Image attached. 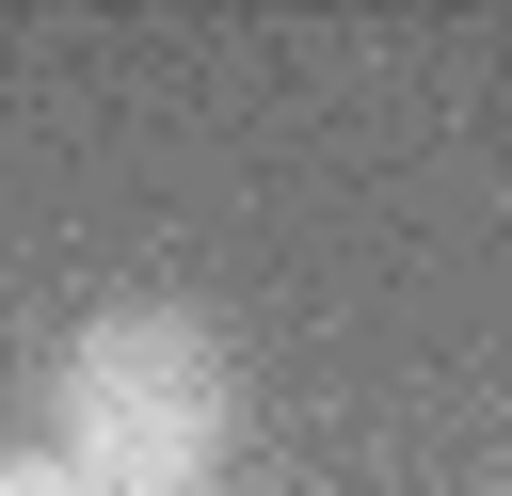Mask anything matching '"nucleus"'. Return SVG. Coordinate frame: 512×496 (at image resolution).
<instances>
[{"label": "nucleus", "instance_id": "obj_1", "mask_svg": "<svg viewBox=\"0 0 512 496\" xmlns=\"http://www.w3.org/2000/svg\"><path fill=\"white\" fill-rule=\"evenodd\" d=\"M224 416H240V368H224V336L192 304H112L48 368V464L80 496H192V480H224Z\"/></svg>", "mask_w": 512, "mask_h": 496}, {"label": "nucleus", "instance_id": "obj_3", "mask_svg": "<svg viewBox=\"0 0 512 496\" xmlns=\"http://www.w3.org/2000/svg\"><path fill=\"white\" fill-rule=\"evenodd\" d=\"M192 496H224V480H192Z\"/></svg>", "mask_w": 512, "mask_h": 496}, {"label": "nucleus", "instance_id": "obj_2", "mask_svg": "<svg viewBox=\"0 0 512 496\" xmlns=\"http://www.w3.org/2000/svg\"><path fill=\"white\" fill-rule=\"evenodd\" d=\"M0 496H80V480H64L48 448H16V464H0Z\"/></svg>", "mask_w": 512, "mask_h": 496}]
</instances>
